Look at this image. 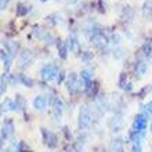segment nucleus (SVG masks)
I'll return each instance as SVG.
<instances>
[{
    "instance_id": "1",
    "label": "nucleus",
    "mask_w": 152,
    "mask_h": 152,
    "mask_svg": "<svg viewBox=\"0 0 152 152\" xmlns=\"http://www.w3.org/2000/svg\"><path fill=\"white\" fill-rule=\"evenodd\" d=\"M58 75H60L58 68H57L54 64H51V62L46 64L43 68L40 69V76H42V79H43L44 82H51V80H54L56 77H58Z\"/></svg>"
},
{
    "instance_id": "2",
    "label": "nucleus",
    "mask_w": 152,
    "mask_h": 152,
    "mask_svg": "<svg viewBox=\"0 0 152 152\" xmlns=\"http://www.w3.org/2000/svg\"><path fill=\"white\" fill-rule=\"evenodd\" d=\"M91 123V113L88 111L87 105H83L80 108V112H79V120H77V124H79V129L80 130H84L87 129Z\"/></svg>"
},
{
    "instance_id": "3",
    "label": "nucleus",
    "mask_w": 152,
    "mask_h": 152,
    "mask_svg": "<svg viewBox=\"0 0 152 152\" xmlns=\"http://www.w3.org/2000/svg\"><path fill=\"white\" fill-rule=\"evenodd\" d=\"M42 136H43V142L47 145L48 148H56L58 144V138L53 132L47 130V129L42 127Z\"/></svg>"
},
{
    "instance_id": "4",
    "label": "nucleus",
    "mask_w": 152,
    "mask_h": 152,
    "mask_svg": "<svg viewBox=\"0 0 152 152\" xmlns=\"http://www.w3.org/2000/svg\"><path fill=\"white\" fill-rule=\"evenodd\" d=\"M14 134V123L11 119H4L1 123V144L7 140L8 137H12Z\"/></svg>"
},
{
    "instance_id": "5",
    "label": "nucleus",
    "mask_w": 152,
    "mask_h": 152,
    "mask_svg": "<svg viewBox=\"0 0 152 152\" xmlns=\"http://www.w3.org/2000/svg\"><path fill=\"white\" fill-rule=\"evenodd\" d=\"M66 88H68V91L71 93H76V91H79L80 87L83 86V82L77 77V76L75 75V73H71V75L68 76V79H66Z\"/></svg>"
},
{
    "instance_id": "6",
    "label": "nucleus",
    "mask_w": 152,
    "mask_h": 152,
    "mask_svg": "<svg viewBox=\"0 0 152 152\" xmlns=\"http://www.w3.org/2000/svg\"><path fill=\"white\" fill-rule=\"evenodd\" d=\"M145 129H147V116L144 113H138L134 118V122H133V132L141 134Z\"/></svg>"
},
{
    "instance_id": "7",
    "label": "nucleus",
    "mask_w": 152,
    "mask_h": 152,
    "mask_svg": "<svg viewBox=\"0 0 152 152\" xmlns=\"http://www.w3.org/2000/svg\"><path fill=\"white\" fill-rule=\"evenodd\" d=\"M48 104L51 105L53 108V115L56 118H60L62 115V101L56 96H51V98L48 100Z\"/></svg>"
},
{
    "instance_id": "8",
    "label": "nucleus",
    "mask_w": 152,
    "mask_h": 152,
    "mask_svg": "<svg viewBox=\"0 0 152 152\" xmlns=\"http://www.w3.org/2000/svg\"><path fill=\"white\" fill-rule=\"evenodd\" d=\"M33 60V54L31 50H24L21 51V56H20V60H18V66L20 68H25L31 64V61Z\"/></svg>"
},
{
    "instance_id": "9",
    "label": "nucleus",
    "mask_w": 152,
    "mask_h": 152,
    "mask_svg": "<svg viewBox=\"0 0 152 152\" xmlns=\"http://www.w3.org/2000/svg\"><path fill=\"white\" fill-rule=\"evenodd\" d=\"M4 50L7 51V54L11 58H14L18 51V44L15 42H12V40H7V42H4Z\"/></svg>"
},
{
    "instance_id": "10",
    "label": "nucleus",
    "mask_w": 152,
    "mask_h": 152,
    "mask_svg": "<svg viewBox=\"0 0 152 152\" xmlns=\"http://www.w3.org/2000/svg\"><path fill=\"white\" fill-rule=\"evenodd\" d=\"M47 107V98L43 96H36L33 98V108L37 111H43Z\"/></svg>"
},
{
    "instance_id": "11",
    "label": "nucleus",
    "mask_w": 152,
    "mask_h": 152,
    "mask_svg": "<svg viewBox=\"0 0 152 152\" xmlns=\"http://www.w3.org/2000/svg\"><path fill=\"white\" fill-rule=\"evenodd\" d=\"M8 111H17L15 101L10 100V98H6V100L1 102V112H8Z\"/></svg>"
},
{
    "instance_id": "12",
    "label": "nucleus",
    "mask_w": 152,
    "mask_h": 152,
    "mask_svg": "<svg viewBox=\"0 0 152 152\" xmlns=\"http://www.w3.org/2000/svg\"><path fill=\"white\" fill-rule=\"evenodd\" d=\"M147 72V62L144 60H138L136 62V75L138 73V76H142Z\"/></svg>"
},
{
    "instance_id": "13",
    "label": "nucleus",
    "mask_w": 152,
    "mask_h": 152,
    "mask_svg": "<svg viewBox=\"0 0 152 152\" xmlns=\"http://www.w3.org/2000/svg\"><path fill=\"white\" fill-rule=\"evenodd\" d=\"M29 10H31V7H29L28 4H25V3H18L17 4V15L18 17L26 15V14L29 12Z\"/></svg>"
},
{
    "instance_id": "14",
    "label": "nucleus",
    "mask_w": 152,
    "mask_h": 152,
    "mask_svg": "<svg viewBox=\"0 0 152 152\" xmlns=\"http://www.w3.org/2000/svg\"><path fill=\"white\" fill-rule=\"evenodd\" d=\"M57 46H58V56L61 57V58H66V56H68V46L64 43V42H57Z\"/></svg>"
},
{
    "instance_id": "15",
    "label": "nucleus",
    "mask_w": 152,
    "mask_h": 152,
    "mask_svg": "<svg viewBox=\"0 0 152 152\" xmlns=\"http://www.w3.org/2000/svg\"><path fill=\"white\" fill-rule=\"evenodd\" d=\"M0 54H1V62H3V65L6 66V69H8V68H10V65H11V60H12V58L8 56L7 51H6L4 48L0 51Z\"/></svg>"
},
{
    "instance_id": "16",
    "label": "nucleus",
    "mask_w": 152,
    "mask_h": 152,
    "mask_svg": "<svg viewBox=\"0 0 152 152\" xmlns=\"http://www.w3.org/2000/svg\"><path fill=\"white\" fill-rule=\"evenodd\" d=\"M142 51L147 57L152 58V39H147L145 40L144 46H142Z\"/></svg>"
},
{
    "instance_id": "17",
    "label": "nucleus",
    "mask_w": 152,
    "mask_h": 152,
    "mask_svg": "<svg viewBox=\"0 0 152 152\" xmlns=\"http://www.w3.org/2000/svg\"><path fill=\"white\" fill-rule=\"evenodd\" d=\"M15 108L17 111H22V109L25 108V100H24V97L21 96V94H17L15 96Z\"/></svg>"
},
{
    "instance_id": "18",
    "label": "nucleus",
    "mask_w": 152,
    "mask_h": 152,
    "mask_svg": "<svg viewBox=\"0 0 152 152\" xmlns=\"http://www.w3.org/2000/svg\"><path fill=\"white\" fill-rule=\"evenodd\" d=\"M80 80L84 83V86H86L88 82H91V73H90V71H87V69L82 71V72H80Z\"/></svg>"
},
{
    "instance_id": "19",
    "label": "nucleus",
    "mask_w": 152,
    "mask_h": 152,
    "mask_svg": "<svg viewBox=\"0 0 152 152\" xmlns=\"http://www.w3.org/2000/svg\"><path fill=\"white\" fill-rule=\"evenodd\" d=\"M144 14H145V17H148L149 20H152V6L151 4H149V8H148V6H145Z\"/></svg>"
},
{
    "instance_id": "20",
    "label": "nucleus",
    "mask_w": 152,
    "mask_h": 152,
    "mask_svg": "<svg viewBox=\"0 0 152 152\" xmlns=\"http://www.w3.org/2000/svg\"><path fill=\"white\" fill-rule=\"evenodd\" d=\"M142 148H141V142H134L133 144V152H141Z\"/></svg>"
},
{
    "instance_id": "21",
    "label": "nucleus",
    "mask_w": 152,
    "mask_h": 152,
    "mask_svg": "<svg viewBox=\"0 0 152 152\" xmlns=\"http://www.w3.org/2000/svg\"><path fill=\"white\" fill-rule=\"evenodd\" d=\"M144 109H145V112L152 113V101H149L148 104H145V105H144Z\"/></svg>"
},
{
    "instance_id": "22",
    "label": "nucleus",
    "mask_w": 152,
    "mask_h": 152,
    "mask_svg": "<svg viewBox=\"0 0 152 152\" xmlns=\"http://www.w3.org/2000/svg\"><path fill=\"white\" fill-rule=\"evenodd\" d=\"M7 4H8V0H1V1H0V7H1V10H6V8H7Z\"/></svg>"
},
{
    "instance_id": "23",
    "label": "nucleus",
    "mask_w": 152,
    "mask_h": 152,
    "mask_svg": "<svg viewBox=\"0 0 152 152\" xmlns=\"http://www.w3.org/2000/svg\"><path fill=\"white\" fill-rule=\"evenodd\" d=\"M62 80H64V73L60 72V75H58V77H57V82H58V83H61Z\"/></svg>"
},
{
    "instance_id": "24",
    "label": "nucleus",
    "mask_w": 152,
    "mask_h": 152,
    "mask_svg": "<svg viewBox=\"0 0 152 152\" xmlns=\"http://www.w3.org/2000/svg\"><path fill=\"white\" fill-rule=\"evenodd\" d=\"M66 1H68V3H71V4H73V3H76L77 0H66Z\"/></svg>"
},
{
    "instance_id": "25",
    "label": "nucleus",
    "mask_w": 152,
    "mask_h": 152,
    "mask_svg": "<svg viewBox=\"0 0 152 152\" xmlns=\"http://www.w3.org/2000/svg\"><path fill=\"white\" fill-rule=\"evenodd\" d=\"M151 132H152V124H151Z\"/></svg>"
}]
</instances>
